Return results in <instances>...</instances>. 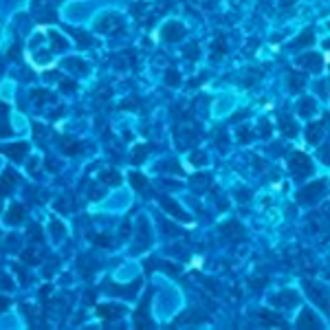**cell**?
Wrapping results in <instances>:
<instances>
[{
  "label": "cell",
  "mask_w": 330,
  "mask_h": 330,
  "mask_svg": "<svg viewBox=\"0 0 330 330\" xmlns=\"http://www.w3.org/2000/svg\"><path fill=\"white\" fill-rule=\"evenodd\" d=\"M291 172L295 174V176H306V174H311V161H308L306 154L302 152H295L291 157Z\"/></svg>",
  "instance_id": "cell-1"
},
{
  "label": "cell",
  "mask_w": 330,
  "mask_h": 330,
  "mask_svg": "<svg viewBox=\"0 0 330 330\" xmlns=\"http://www.w3.org/2000/svg\"><path fill=\"white\" fill-rule=\"evenodd\" d=\"M326 189V183L324 181H315L313 185L304 187L302 192H299V201L302 203H311V201H317V198L321 196V192Z\"/></svg>",
  "instance_id": "cell-2"
},
{
  "label": "cell",
  "mask_w": 330,
  "mask_h": 330,
  "mask_svg": "<svg viewBox=\"0 0 330 330\" xmlns=\"http://www.w3.org/2000/svg\"><path fill=\"white\" fill-rule=\"evenodd\" d=\"M95 27H97L99 33H115V31H119V29H121V20L117 16H110V13H108V16L99 18Z\"/></svg>",
  "instance_id": "cell-3"
},
{
  "label": "cell",
  "mask_w": 330,
  "mask_h": 330,
  "mask_svg": "<svg viewBox=\"0 0 330 330\" xmlns=\"http://www.w3.org/2000/svg\"><path fill=\"white\" fill-rule=\"evenodd\" d=\"M306 291H308V295H311L315 302H317L321 308H326V311H330V299H328V293L326 289H321L319 284H308L306 286Z\"/></svg>",
  "instance_id": "cell-4"
},
{
  "label": "cell",
  "mask_w": 330,
  "mask_h": 330,
  "mask_svg": "<svg viewBox=\"0 0 330 330\" xmlns=\"http://www.w3.org/2000/svg\"><path fill=\"white\" fill-rule=\"evenodd\" d=\"M16 183H18V174L16 172H11V170L3 172V176H0V198L11 194L13 187H16Z\"/></svg>",
  "instance_id": "cell-5"
},
{
  "label": "cell",
  "mask_w": 330,
  "mask_h": 330,
  "mask_svg": "<svg viewBox=\"0 0 330 330\" xmlns=\"http://www.w3.org/2000/svg\"><path fill=\"white\" fill-rule=\"evenodd\" d=\"M163 40L165 42H176V40H181L183 35H185V27L181 25V22H170L165 29H163Z\"/></svg>",
  "instance_id": "cell-6"
},
{
  "label": "cell",
  "mask_w": 330,
  "mask_h": 330,
  "mask_svg": "<svg viewBox=\"0 0 330 330\" xmlns=\"http://www.w3.org/2000/svg\"><path fill=\"white\" fill-rule=\"evenodd\" d=\"M29 150V143H13V145H0V152H5L13 161H22Z\"/></svg>",
  "instance_id": "cell-7"
},
{
  "label": "cell",
  "mask_w": 330,
  "mask_h": 330,
  "mask_svg": "<svg viewBox=\"0 0 330 330\" xmlns=\"http://www.w3.org/2000/svg\"><path fill=\"white\" fill-rule=\"evenodd\" d=\"M22 214H25V209H22V205H11L9 209H7V216H5V223L7 225H20L22 223Z\"/></svg>",
  "instance_id": "cell-8"
},
{
  "label": "cell",
  "mask_w": 330,
  "mask_h": 330,
  "mask_svg": "<svg viewBox=\"0 0 330 330\" xmlns=\"http://www.w3.org/2000/svg\"><path fill=\"white\" fill-rule=\"evenodd\" d=\"M297 326H299V328H321L319 319L315 317V315H313L311 311H304L302 315H299V321H297Z\"/></svg>",
  "instance_id": "cell-9"
},
{
  "label": "cell",
  "mask_w": 330,
  "mask_h": 330,
  "mask_svg": "<svg viewBox=\"0 0 330 330\" xmlns=\"http://www.w3.org/2000/svg\"><path fill=\"white\" fill-rule=\"evenodd\" d=\"M299 64H304L306 69H311V71L317 73L321 69V57L317 53H306L304 57H299Z\"/></svg>",
  "instance_id": "cell-10"
},
{
  "label": "cell",
  "mask_w": 330,
  "mask_h": 330,
  "mask_svg": "<svg viewBox=\"0 0 330 330\" xmlns=\"http://www.w3.org/2000/svg\"><path fill=\"white\" fill-rule=\"evenodd\" d=\"M130 181H132V187H135L137 192H145V189H148V181H145V176H141V174L132 172Z\"/></svg>",
  "instance_id": "cell-11"
},
{
  "label": "cell",
  "mask_w": 330,
  "mask_h": 330,
  "mask_svg": "<svg viewBox=\"0 0 330 330\" xmlns=\"http://www.w3.org/2000/svg\"><path fill=\"white\" fill-rule=\"evenodd\" d=\"M161 203H163V207L167 209V211H170V214H172V211H174V214H176V218H181V220H187L189 216L185 214V211H183L181 207H179V205H176V203H170V201H165V198H161Z\"/></svg>",
  "instance_id": "cell-12"
},
{
  "label": "cell",
  "mask_w": 330,
  "mask_h": 330,
  "mask_svg": "<svg viewBox=\"0 0 330 330\" xmlns=\"http://www.w3.org/2000/svg\"><path fill=\"white\" fill-rule=\"evenodd\" d=\"M315 110V101L308 97V99H302L299 101V115H304V117H308Z\"/></svg>",
  "instance_id": "cell-13"
},
{
  "label": "cell",
  "mask_w": 330,
  "mask_h": 330,
  "mask_svg": "<svg viewBox=\"0 0 330 330\" xmlns=\"http://www.w3.org/2000/svg\"><path fill=\"white\" fill-rule=\"evenodd\" d=\"M145 154H148V145H137V150H135V154H132V161H135L137 165H139V163H143Z\"/></svg>",
  "instance_id": "cell-14"
},
{
  "label": "cell",
  "mask_w": 330,
  "mask_h": 330,
  "mask_svg": "<svg viewBox=\"0 0 330 330\" xmlns=\"http://www.w3.org/2000/svg\"><path fill=\"white\" fill-rule=\"evenodd\" d=\"M282 132L286 137H295L297 135V126L293 121H289V119H282Z\"/></svg>",
  "instance_id": "cell-15"
},
{
  "label": "cell",
  "mask_w": 330,
  "mask_h": 330,
  "mask_svg": "<svg viewBox=\"0 0 330 330\" xmlns=\"http://www.w3.org/2000/svg\"><path fill=\"white\" fill-rule=\"evenodd\" d=\"M62 150H64V152H69V154H77L82 148H79V143L71 141V139H64V141H62Z\"/></svg>",
  "instance_id": "cell-16"
},
{
  "label": "cell",
  "mask_w": 330,
  "mask_h": 330,
  "mask_svg": "<svg viewBox=\"0 0 330 330\" xmlns=\"http://www.w3.org/2000/svg\"><path fill=\"white\" fill-rule=\"evenodd\" d=\"M22 260L27 264H38L40 262V255L33 251V249H27V251H22Z\"/></svg>",
  "instance_id": "cell-17"
},
{
  "label": "cell",
  "mask_w": 330,
  "mask_h": 330,
  "mask_svg": "<svg viewBox=\"0 0 330 330\" xmlns=\"http://www.w3.org/2000/svg\"><path fill=\"white\" fill-rule=\"evenodd\" d=\"M313 42V29H306V31L299 35V40L293 44V47H304V44H311Z\"/></svg>",
  "instance_id": "cell-18"
},
{
  "label": "cell",
  "mask_w": 330,
  "mask_h": 330,
  "mask_svg": "<svg viewBox=\"0 0 330 330\" xmlns=\"http://www.w3.org/2000/svg\"><path fill=\"white\" fill-rule=\"evenodd\" d=\"M69 33H73V35H75L79 47H91V38H88L86 33H79V31H75V29H69Z\"/></svg>",
  "instance_id": "cell-19"
},
{
  "label": "cell",
  "mask_w": 330,
  "mask_h": 330,
  "mask_svg": "<svg viewBox=\"0 0 330 330\" xmlns=\"http://www.w3.org/2000/svg\"><path fill=\"white\" fill-rule=\"evenodd\" d=\"M319 135H321V126H319V123H315V126L308 128V141L317 143L319 141Z\"/></svg>",
  "instance_id": "cell-20"
},
{
  "label": "cell",
  "mask_w": 330,
  "mask_h": 330,
  "mask_svg": "<svg viewBox=\"0 0 330 330\" xmlns=\"http://www.w3.org/2000/svg\"><path fill=\"white\" fill-rule=\"evenodd\" d=\"M119 313H123V308L119 306V308H108V306H99V315H104V317H113V315H119Z\"/></svg>",
  "instance_id": "cell-21"
},
{
  "label": "cell",
  "mask_w": 330,
  "mask_h": 330,
  "mask_svg": "<svg viewBox=\"0 0 330 330\" xmlns=\"http://www.w3.org/2000/svg\"><path fill=\"white\" fill-rule=\"evenodd\" d=\"M51 35V40H53V49H57V51H62V49H66V42L60 38V35H57V33H53V31H51L49 33Z\"/></svg>",
  "instance_id": "cell-22"
},
{
  "label": "cell",
  "mask_w": 330,
  "mask_h": 330,
  "mask_svg": "<svg viewBox=\"0 0 330 330\" xmlns=\"http://www.w3.org/2000/svg\"><path fill=\"white\" fill-rule=\"evenodd\" d=\"M101 179H104L106 183H110V185H117V183H119V174L117 172H106Z\"/></svg>",
  "instance_id": "cell-23"
},
{
  "label": "cell",
  "mask_w": 330,
  "mask_h": 330,
  "mask_svg": "<svg viewBox=\"0 0 330 330\" xmlns=\"http://www.w3.org/2000/svg\"><path fill=\"white\" fill-rule=\"evenodd\" d=\"M29 238H33V240H42V233H40V227H38V225L29 227Z\"/></svg>",
  "instance_id": "cell-24"
},
{
  "label": "cell",
  "mask_w": 330,
  "mask_h": 330,
  "mask_svg": "<svg viewBox=\"0 0 330 330\" xmlns=\"http://www.w3.org/2000/svg\"><path fill=\"white\" fill-rule=\"evenodd\" d=\"M165 82L167 84H179V73H176V71H170V73H167V77H165Z\"/></svg>",
  "instance_id": "cell-25"
},
{
  "label": "cell",
  "mask_w": 330,
  "mask_h": 330,
  "mask_svg": "<svg viewBox=\"0 0 330 330\" xmlns=\"http://www.w3.org/2000/svg\"><path fill=\"white\" fill-rule=\"evenodd\" d=\"M7 115H9V108L5 104H0V123H7Z\"/></svg>",
  "instance_id": "cell-26"
},
{
  "label": "cell",
  "mask_w": 330,
  "mask_h": 330,
  "mask_svg": "<svg viewBox=\"0 0 330 330\" xmlns=\"http://www.w3.org/2000/svg\"><path fill=\"white\" fill-rule=\"evenodd\" d=\"M62 88H64V91H75V82H71V79H62V84H60Z\"/></svg>",
  "instance_id": "cell-27"
},
{
  "label": "cell",
  "mask_w": 330,
  "mask_h": 330,
  "mask_svg": "<svg viewBox=\"0 0 330 330\" xmlns=\"http://www.w3.org/2000/svg\"><path fill=\"white\" fill-rule=\"evenodd\" d=\"M99 196H104V189H99V187H93V189H91V198H95V201H97Z\"/></svg>",
  "instance_id": "cell-28"
},
{
  "label": "cell",
  "mask_w": 330,
  "mask_h": 330,
  "mask_svg": "<svg viewBox=\"0 0 330 330\" xmlns=\"http://www.w3.org/2000/svg\"><path fill=\"white\" fill-rule=\"evenodd\" d=\"M9 299H7V297H0V313H5L7 311V308H9Z\"/></svg>",
  "instance_id": "cell-29"
},
{
  "label": "cell",
  "mask_w": 330,
  "mask_h": 330,
  "mask_svg": "<svg viewBox=\"0 0 330 330\" xmlns=\"http://www.w3.org/2000/svg\"><path fill=\"white\" fill-rule=\"evenodd\" d=\"M93 240L97 242V245H106V247L110 245V240H108V238H104V236H101V238H93Z\"/></svg>",
  "instance_id": "cell-30"
},
{
  "label": "cell",
  "mask_w": 330,
  "mask_h": 330,
  "mask_svg": "<svg viewBox=\"0 0 330 330\" xmlns=\"http://www.w3.org/2000/svg\"><path fill=\"white\" fill-rule=\"evenodd\" d=\"M38 161H31V163H29V172H33V174H38Z\"/></svg>",
  "instance_id": "cell-31"
},
{
  "label": "cell",
  "mask_w": 330,
  "mask_h": 330,
  "mask_svg": "<svg viewBox=\"0 0 330 330\" xmlns=\"http://www.w3.org/2000/svg\"><path fill=\"white\" fill-rule=\"evenodd\" d=\"M324 47H326V49H330V40H326V42H324Z\"/></svg>",
  "instance_id": "cell-32"
}]
</instances>
